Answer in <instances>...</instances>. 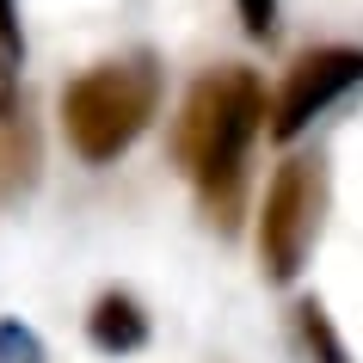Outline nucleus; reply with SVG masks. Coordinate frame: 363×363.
Masks as SVG:
<instances>
[{
    "mask_svg": "<svg viewBox=\"0 0 363 363\" xmlns=\"http://www.w3.org/2000/svg\"><path fill=\"white\" fill-rule=\"evenodd\" d=\"M320 216H326V160L296 154L277 167L265 191V216H259V265L271 284H289L308 265V252L320 240Z\"/></svg>",
    "mask_w": 363,
    "mask_h": 363,
    "instance_id": "obj_3",
    "label": "nucleus"
},
{
    "mask_svg": "<svg viewBox=\"0 0 363 363\" xmlns=\"http://www.w3.org/2000/svg\"><path fill=\"white\" fill-rule=\"evenodd\" d=\"M31 179H38V123L19 93L0 105V197H25Z\"/></svg>",
    "mask_w": 363,
    "mask_h": 363,
    "instance_id": "obj_5",
    "label": "nucleus"
},
{
    "mask_svg": "<svg viewBox=\"0 0 363 363\" xmlns=\"http://www.w3.org/2000/svg\"><path fill=\"white\" fill-rule=\"evenodd\" d=\"M240 6V25H247L252 38H271L277 31V0H234Z\"/></svg>",
    "mask_w": 363,
    "mask_h": 363,
    "instance_id": "obj_10",
    "label": "nucleus"
},
{
    "mask_svg": "<svg viewBox=\"0 0 363 363\" xmlns=\"http://www.w3.org/2000/svg\"><path fill=\"white\" fill-rule=\"evenodd\" d=\"M19 68H25L19 13H13V0H0V105H6V99H19Z\"/></svg>",
    "mask_w": 363,
    "mask_h": 363,
    "instance_id": "obj_7",
    "label": "nucleus"
},
{
    "mask_svg": "<svg viewBox=\"0 0 363 363\" xmlns=\"http://www.w3.org/2000/svg\"><path fill=\"white\" fill-rule=\"evenodd\" d=\"M357 80H363V50H308V56L289 68L277 105H271V135H277V142H296V135H302L326 105H339Z\"/></svg>",
    "mask_w": 363,
    "mask_h": 363,
    "instance_id": "obj_4",
    "label": "nucleus"
},
{
    "mask_svg": "<svg viewBox=\"0 0 363 363\" xmlns=\"http://www.w3.org/2000/svg\"><path fill=\"white\" fill-rule=\"evenodd\" d=\"M296 320H302L308 351H320V363H345V351H339V339H333V326H326V308L320 302H302V308H296Z\"/></svg>",
    "mask_w": 363,
    "mask_h": 363,
    "instance_id": "obj_8",
    "label": "nucleus"
},
{
    "mask_svg": "<svg viewBox=\"0 0 363 363\" xmlns=\"http://www.w3.org/2000/svg\"><path fill=\"white\" fill-rule=\"evenodd\" d=\"M259 130H265V86L252 68H210L179 111V130H172L179 167L191 172L210 222H222V228L240 216L247 148Z\"/></svg>",
    "mask_w": 363,
    "mask_h": 363,
    "instance_id": "obj_1",
    "label": "nucleus"
},
{
    "mask_svg": "<svg viewBox=\"0 0 363 363\" xmlns=\"http://www.w3.org/2000/svg\"><path fill=\"white\" fill-rule=\"evenodd\" d=\"M86 339H93L99 351H111V357L142 351V345H148V314H142V302H135V296L111 289V296H99L93 314H86Z\"/></svg>",
    "mask_w": 363,
    "mask_h": 363,
    "instance_id": "obj_6",
    "label": "nucleus"
},
{
    "mask_svg": "<svg viewBox=\"0 0 363 363\" xmlns=\"http://www.w3.org/2000/svg\"><path fill=\"white\" fill-rule=\"evenodd\" d=\"M154 105H160V68L148 56H123L86 68L62 93V123H68V142L80 160L105 167L135 148V135L154 123Z\"/></svg>",
    "mask_w": 363,
    "mask_h": 363,
    "instance_id": "obj_2",
    "label": "nucleus"
},
{
    "mask_svg": "<svg viewBox=\"0 0 363 363\" xmlns=\"http://www.w3.org/2000/svg\"><path fill=\"white\" fill-rule=\"evenodd\" d=\"M0 363H50V357H43V339L25 320H0Z\"/></svg>",
    "mask_w": 363,
    "mask_h": 363,
    "instance_id": "obj_9",
    "label": "nucleus"
}]
</instances>
